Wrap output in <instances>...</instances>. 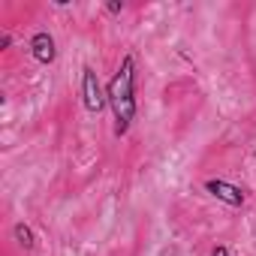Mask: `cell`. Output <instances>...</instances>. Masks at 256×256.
Returning a JSON list of instances; mask_svg holds the SVG:
<instances>
[{
	"label": "cell",
	"instance_id": "obj_1",
	"mask_svg": "<svg viewBox=\"0 0 256 256\" xmlns=\"http://www.w3.org/2000/svg\"><path fill=\"white\" fill-rule=\"evenodd\" d=\"M108 108L114 114V136H126L136 120V60L126 54L108 82Z\"/></svg>",
	"mask_w": 256,
	"mask_h": 256
},
{
	"label": "cell",
	"instance_id": "obj_4",
	"mask_svg": "<svg viewBox=\"0 0 256 256\" xmlns=\"http://www.w3.org/2000/svg\"><path fill=\"white\" fill-rule=\"evenodd\" d=\"M30 54L36 64H54L58 58V48H54V36L48 30H36L30 36Z\"/></svg>",
	"mask_w": 256,
	"mask_h": 256
},
{
	"label": "cell",
	"instance_id": "obj_2",
	"mask_svg": "<svg viewBox=\"0 0 256 256\" xmlns=\"http://www.w3.org/2000/svg\"><path fill=\"white\" fill-rule=\"evenodd\" d=\"M82 100H84V108L90 114H100L108 106V90L102 88V82H100V76H96L94 66L82 70Z\"/></svg>",
	"mask_w": 256,
	"mask_h": 256
},
{
	"label": "cell",
	"instance_id": "obj_6",
	"mask_svg": "<svg viewBox=\"0 0 256 256\" xmlns=\"http://www.w3.org/2000/svg\"><path fill=\"white\" fill-rule=\"evenodd\" d=\"M106 10H108L112 16H118V12H124V4H120V0H114V4H108Z\"/></svg>",
	"mask_w": 256,
	"mask_h": 256
},
{
	"label": "cell",
	"instance_id": "obj_7",
	"mask_svg": "<svg viewBox=\"0 0 256 256\" xmlns=\"http://www.w3.org/2000/svg\"><path fill=\"white\" fill-rule=\"evenodd\" d=\"M211 256H229V247H226V244H217V247H214V253H211Z\"/></svg>",
	"mask_w": 256,
	"mask_h": 256
},
{
	"label": "cell",
	"instance_id": "obj_5",
	"mask_svg": "<svg viewBox=\"0 0 256 256\" xmlns=\"http://www.w3.org/2000/svg\"><path fill=\"white\" fill-rule=\"evenodd\" d=\"M12 235H16V241H18L24 250H34V247H36V235H34V229H30L28 223H16V226H12Z\"/></svg>",
	"mask_w": 256,
	"mask_h": 256
},
{
	"label": "cell",
	"instance_id": "obj_3",
	"mask_svg": "<svg viewBox=\"0 0 256 256\" xmlns=\"http://www.w3.org/2000/svg\"><path fill=\"white\" fill-rule=\"evenodd\" d=\"M205 190L214 199H220L223 205H229V208H241L244 205V190L235 187V184H229V181H223V178H208L205 181Z\"/></svg>",
	"mask_w": 256,
	"mask_h": 256
}]
</instances>
